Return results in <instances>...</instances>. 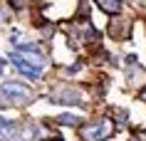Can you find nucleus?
Segmentation results:
<instances>
[{
  "label": "nucleus",
  "instance_id": "1",
  "mask_svg": "<svg viewBox=\"0 0 146 141\" xmlns=\"http://www.w3.org/2000/svg\"><path fill=\"white\" fill-rule=\"evenodd\" d=\"M0 97L13 102V104H27V102H32L35 94H32V89L27 84L8 79V82H0Z\"/></svg>",
  "mask_w": 146,
  "mask_h": 141
},
{
  "label": "nucleus",
  "instance_id": "2",
  "mask_svg": "<svg viewBox=\"0 0 146 141\" xmlns=\"http://www.w3.org/2000/svg\"><path fill=\"white\" fill-rule=\"evenodd\" d=\"M111 134H114L111 119H99V121H92V124L82 126V139L84 141H107Z\"/></svg>",
  "mask_w": 146,
  "mask_h": 141
},
{
  "label": "nucleus",
  "instance_id": "3",
  "mask_svg": "<svg viewBox=\"0 0 146 141\" xmlns=\"http://www.w3.org/2000/svg\"><path fill=\"white\" fill-rule=\"evenodd\" d=\"M50 102L54 104H69V107H77V104H82V94L77 92V89H69V87H62V89H57V92L50 97Z\"/></svg>",
  "mask_w": 146,
  "mask_h": 141
},
{
  "label": "nucleus",
  "instance_id": "4",
  "mask_svg": "<svg viewBox=\"0 0 146 141\" xmlns=\"http://www.w3.org/2000/svg\"><path fill=\"white\" fill-rule=\"evenodd\" d=\"M10 62L15 64V67L23 72L25 77H30V79H37V77H40V72H37V70H32L30 64L25 62V57H23V55H17V52H13V55H10Z\"/></svg>",
  "mask_w": 146,
  "mask_h": 141
},
{
  "label": "nucleus",
  "instance_id": "5",
  "mask_svg": "<svg viewBox=\"0 0 146 141\" xmlns=\"http://www.w3.org/2000/svg\"><path fill=\"white\" fill-rule=\"evenodd\" d=\"M129 82H131V84H136V87L146 84V70H144V67H139V64H131V70H129Z\"/></svg>",
  "mask_w": 146,
  "mask_h": 141
},
{
  "label": "nucleus",
  "instance_id": "6",
  "mask_svg": "<svg viewBox=\"0 0 146 141\" xmlns=\"http://www.w3.org/2000/svg\"><path fill=\"white\" fill-rule=\"evenodd\" d=\"M97 5L109 15H119L121 13V0H97Z\"/></svg>",
  "mask_w": 146,
  "mask_h": 141
},
{
  "label": "nucleus",
  "instance_id": "7",
  "mask_svg": "<svg viewBox=\"0 0 146 141\" xmlns=\"http://www.w3.org/2000/svg\"><path fill=\"white\" fill-rule=\"evenodd\" d=\"M126 23H124V20H114V23H111V27H109V35H111V37H116V40H121V37H126Z\"/></svg>",
  "mask_w": 146,
  "mask_h": 141
},
{
  "label": "nucleus",
  "instance_id": "8",
  "mask_svg": "<svg viewBox=\"0 0 146 141\" xmlns=\"http://www.w3.org/2000/svg\"><path fill=\"white\" fill-rule=\"evenodd\" d=\"M57 124H62V126H79L82 119H79L77 114H60V117H57Z\"/></svg>",
  "mask_w": 146,
  "mask_h": 141
},
{
  "label": "nucleus",
  "instance_id": "9",
  "mask_svg": "<svg viewBox=\"0 0 146 141\" xmlns=\"http://www.w3.org/2000/svg\"><path fill=\"white\" fill-rule=\"evenodd\" d=\"M8 3H10L15 10H23V0H8Z\"/></svg>",
  "mask_w": 146,
  "mask_h": 141
},
{
  "label": "nucleus",
  "instance_id": "10",
  "mask_svg": "<svg viewBox=\"0 0 146 141\" xmlns=\"http://www.w3.org/2000/svg\"><path fill=\"white\" fill-rule=\"evenodd\" d=\"M141 99H144V102H146V89H144V92H141Z\"/></svg>",
  "mask_w": 146,
  "mask_h": 141
},
{
  "label": "nucleus",
  "instance_id": "11",
  "mask_svg": "<svg viewBox=\"0 0 146 141\" xmlns=\"http://www.w3.org/2000/svg\"><path fill=\"white\" fill-rule=\"evenodd\" d=\"M50 141H62V139H50Z\"/></svg>",
  "mask_w": 146,
  "mask_h": 141
}]
</instances>
